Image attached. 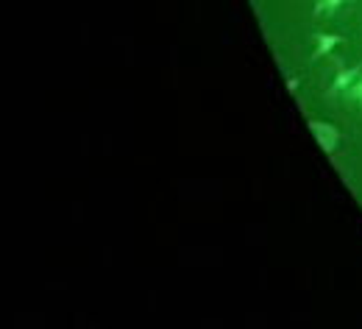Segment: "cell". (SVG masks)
Segmentation results:
<instances>
[{"label":"cell","instance_id":"cell-5","mask_svg":"<svg viewBox=\"0 0 362 329\" xmlns=\"http://www.w3.org/2000/svg\"><path fill=\"white\" fill-rule=\"evenodd\" d=\"M346 98H349L351 103H357V106L362 109V76L357 79V81H354V84H351V90L346 93Z\"/></svg>","mask_w":362,"mask_h":329},{"label":"cell","instance_id":"cell-1","mask_svg":"<svg viewBox=\"0 0 362 329\" xmlns=\"http://www.w3.org/2000/svg\"><path fill=\"white\" fill-rule=\"evenodd\" d=\"M307 126H310L315 142L320 145V151H326V154H334V151H337V145H340V132H337V126H332L329 120H310Z\"/></svg>","mask_w":362,"mask_h":329},{"label":"cell","instance_id":"cell-3","mask_svg":"<svg viewBox=\"0 0 362 329\" xmlns=\"http://www.w3.org/2000/svg\"><path fill=\"white\" fill-rule=\"evenodd\" d=\"M337 45H343V37L340 34H326V31H317L315 34V50H313V62L317 59H326Z\"/></svg>","mask_w":362,"mask_h":329},{"label":"cell","instance_id":"cell-6","mask_svg":"<svg viewBox=\"0 0 362 329\" xmlns=\"http://www.w3.org/2000/svg\"><path fill=\"white\" fill-rule=\"evenodd\" d=\"M287 90H290V95L298 93V79H293V76H290V79H287Z\"/></svg>","mask_w":362,"mask_h":329},{"label":"cell","instance_id":"cell-2","mask_svg":"<svg viewBox=\"0 0 362 329\" xmlns=\"http://www.w3.org/2000/svg\"><path fill=\"white\" fill-rule=\"evenodd\" d=\"M360 76H362V62H360V64H354V67H340V70H337V79H334V84H332V90H329V93H332V95H346L349 90H351V84H354Z\"/></svg>","mask_w":362,"mask_h":329},{"label":"cell","instance_id":"cell-4","mask_svg":"<svg viewBox=\"0 0 362 329\" xmlns=\"http://www.w3.org/2000/svg\"><path fill=\"white\" fill-rule=\"evenodd\" d=\"M346 3H351V0H315V14L317 17H332L340 6H346Z\"/></svg>","mask_w":362,"mask_h":329}]
</instances>
